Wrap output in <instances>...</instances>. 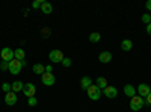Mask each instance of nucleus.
Returning <instances> with one entry per match:
<instances>
[{"mask_svg":"<svg viewBox=\"0 0 151 112\" xmlns=\"http://www.w3.org/2000/svg\"><path fill=\"white\" fill-rule=\"evenodd\" d=\"M144 105H145V100H144V97H141V95H134V97L130 98V109L134 111V112L141 111Z\"/></svg>","mask_w":151,"mask_h":112,"instance_id":"obj_1","label":"nucleus"},{"mask_svg":"<svg viewBox=\"0 0 151 112\" xmlns=\"http://www.w3.org/2000/svg\"><path fill=\"white\" fill-rule=\"evenodd\" d=\"M88 95H89L91 100H100V97H101V90L98 88L97 85H91L89 88H88Z\"/></svg>","mask_w":151,"mask_h":112,"instance_id":"obj_2","label":"nucleus"},{"mask_svg":"<svg viewBox=\"0 0 151 112\" xmlns=\"http://www.w3.org/2000/svg\"><path fill=\"white\" fill-rule=\"evenodd\" d=\"M21 68H23V65H21V61H18V59H12L11 62H9V73L11 74H14V76H15V74H18L20 71H21Z\"/></svg>","mask_w":151,"mask_h":112,"instance_id":"obj_3","label":"nucleus"},{"mask_svg":"<svg viewBox=\"0 0 151 112\" xmlns=\"http://www.w3.org/2000/svg\"><path fill=\"white\" fill-rule=\"evenodd\" d=\"M0 56H2V61H6V62H11L12 59L15 58L14 50H12V48H9V47H3L2 52H0Z\"/></svg>","mask_w":151,"mask_h":112,"instance_id":"obj_4","label":"nucleus"},{"mask_svg":"<svg viewBox=\"0 0 151 112\" xmlns=\"http://www.w3.org/2000/svg\"><path fill=\"white\" fill-rule=\"evenodd\" d=\"M48 59L52 61V62H62L64 61V53H62L60 50H58V48H55V50H52L48 53Z\"/></svg>","mask_w":151,"mask_h":112,"instance_id":"obj_5","label":"nucleus"},{"mask_svg":"<svg viewBox=\"0 0 151 112\" xmlns=\"http://www.w3.org/2000/svg\"><path fill=\"white\" fill-rule=\"evenodd\" d=\"M41 82H42V85H45V86H52V85H55L56 77L53 76V73H44L42 76H41Z\"/></svg>","mask_w":151,"mask_h":112,"instance_id":"obj_6","label":"nucleus"},{"mask_svg":"<svg viewBox=\"0 0 151 112\" xmlns=\"http://www.w3.org/2000/svg\"><path fill=\"white\" fill-rule=\"evenodd\" d=\"M23 92L27 98L30 97H35V92H36V86L33 83H24V88H23Z\"/></svg>","mask_w":151,"mask_h":112,"instance_id":"obj_7","label":"nucleus"},{"mask_svg":"<svg viewBox=\"0 0 151 112\" xmlns=\"http://www.w3.org/2000/svg\"><path fill=\"white\" fill-rule=\"evenodd\" d=\"M103 94L107 98H116L118 97V90L115 88V86H112V85H107L106 88L103 90Z\"/></svg>","mask_w":151,"mask_h":112,"instance_id":"obj_8","label":"nucleus"},{"mask_svg":"<svg viewBox=\"0 0 151 112\" xmlns=\"http://www.w3.org/2000/svg\"><path fill=\"white\" fill-rule=\"evenodd\" d=\"M150 92H151V88H150L148 83H141V85H137V95L147 97Z\"/></svg>","mask_w":151,"mask_h":112,"instance_id":"obj_9","label":"nucleus"},{"mask_svg":"<svg viewBox=\"0 0 151 112\" xmlns=\"http://www.w3.org/2000/svg\"><path fill=\"white\" fill-rule=\"evenodd\" d=\"M17 100H18V97H17V94H15L14 91H11V92H8V94L5 95V103H6L8 106H14V105L17 103Z\"/></svg>","mask_w":151,"mask_h":112,"instance_id":"obj_10","label":"nucleus"},{"mask_svg":"<svg viewBox=\"0 0 151 112\" xmlns=\"http://www.w3.org/2000/svg\"><path fill=\"white\" fill-rule=\"evenodd\" d=\"M98 61L101 62V64H107V62L112 61V53L110 52H101L98 55Z\"/></svg>","mask_w":151,"mask_h":112,"instance_id":"obj_11","label":"nucleus"},{"mask_svg":"<svg viewBox=\"0 0 151 112\" xmlns=\"http://www.w3.org/2000/svg\"><path fill=\"white\" fill-rule=\"evenodd\" d=\"M92 85V79L89 77V76H83L82 79H80V86H82V90H85V91H88V88Z\"/></svg>","mask_w":151,"mask_h":112,"instance_id":"obj_12","label":"nucleus"},{"mask_svg":"<svg viewBox=\"0 0 151 112\" xmlns=\"http://www.w3.org/2000/svg\"><path fill=\"white\" fill-rule=\"evenodd\" d=\"M124 94L132 98V97L136 95V88H134L133 85H124Z\"/></svg>","mask_w":151,"mask_h":112,"instance_id":"obj_13","label":"nucleus"},{"mask_svg":"<svg viewBox=\"0 0 151 112\" xmlns=\"http://www.w3.org/2000/svg\"><path fill=\"white\" fill-rule=\"evenodd\" d=\"M41 12H42V14H45V15L52 14V12H53V6H52V3H50V2H44L42 6H41Z\"/></svg>","mask_w":151,"mask_h":112,"instance_id":"obj_14","label":"nucleus"},{"mask_svg":"<svg viewBox=\"0 0 151 112\" xmlns=\"http://www.w3.org/2000/svg\"><path fill=\"white\" fill-rule=\"evenodd\" d=\"M11 86H12V91H14V92L17 94L18 91H23L24 83H23L21 80H15V82H12V83H11Z\"/></svg>","mask_w":151,"mask_h":112,"instance_id":"obj_15","label":"nucleus"},{"mask_svg":"<svg viewBox=\"0 0 151 112\" xmlns=\"http://www.w3.org/2000/svg\"><path fill=\"white\" fill-rule=\"evenodd\" d=\"M121 48L124 52H130L132 48H133V43H132V40H124L122 43H121Z\"/></svg>","mask_w":151,"mask_h":112,"instance_id":"obj_16","label":"nucleus"},{"mask_svg":"<svg viewBox=\"0 0 151 112\" xmlns=\"http://www.w3.org/2000/svg\"><path fill=\"white\" fill-rule=\"evenodd\" d=\"M32 70H33V73L35 74H42L45 73V65H42V64H35L33 67H32Z\"/></svg>","mask_w":151,"mask_h":112,"instance_id":"obj_17","label":"nucleus"},{"mask_svg":"<svg viewBox=\"0 0 151 112\" xmlns=\"http://www.w3.org/2000/svg\"><path fill=\"white\" fill-rule=\"evenodd\" d=\"M97 86L100 90H104L106 86H107V79L106 77H101V76H98L97 77Z\"/></svg>","mask_w":151,"mask_h":112,"instance_id":"obj_18","label":"nucleus"},{"mask_svg":"<svg viewBox=\"0 0 151 112\" xmlns=\"http://www.w3.org/2000/svg\"><path fill=\"white\" fill-rule=\"evenodd\" d=\"M14 55H15V59H18V61H24V59H26V53H24L23 48H17V50L14 52Z\"/></svg>","mask_w":151,"mask_h":112,"instance_id":"obj_19","label":"nucleus"},{"mask_svg":"<svg viewBox=\"0 0 151 112\" xmlns=\"http://www.w3.org/2000/svg\"><path fill=\"white\" fill-rule=\"evenodd\" d=\"M100 40H101V35H100L98 32H92V33L89 35V41H91V43H98Z\"/></svg>","mask_w":151,"mask_h":112,"instance_id":"obj_20","label":"nucleus"},{"mask_svg":"<svg viewBox=\"0 0 151 112\" xmlns=\"http://www.w3.org/2000/svg\"><path fill=\"white\" fill-rule=\"evenodd\" d=\"M2 90L8 94V92H11L12 91V86H11V83H8V82H3V85H2Z\"/></svg>","mask_w":151,"mask_h":112,"instance_id":"obj_21","label":"nucleus"},{"mask_svg":"<svg viewBox=\"0 0 151 112\" xmlns=\"http://www.w3.org/2000/svg\"><path fill=\"white\" fill-rule=\"evenodd\" d=\"M0 70H9V62H6V61H2L0 62Z\"/></svg>","mask_w":151,"mask_h":112,"instance_id":"obj_22","label":"nucleus"},{"mask_svg":"<svg viewBox=\"0 0 151 112\" xmlns=\"http://www.w3.org/2000/svg\"><path fill=\"white\" fill-rule=\"evenodd\" d=\"M36 103H38L36 97H30V98H27V105H29V106H36Z\"/></svg>","mask_w":151,"mask_h":112,"instance_id":"obj_23","label":"nucleus"},{"mask_svg":"<svg viewBox=\"0 0 151 112\" xmlns=\"http://www.w3.org/2000/svg\"><path fill=\"white\" fill-rule=\"evenodd\" d=\"M42 3H44V0H35V2L32 3V8H40V6H42Z\"/></svg>","mask_w":151,"mask_h":112,"instance_id":"obj_24","label":"nucleus"},{"mask_svg":"<svg viewBox=\"0 0 151 112\" xmlns=\"http://www.w3.org/2000/svg\"><path fill=\"white\" fill-rule=\"evenodd\" d=\"M142 21H144L145 24L151 23V15H148V14H144V15H142Z\"/></svg>","mask_w":151,"mask_h":112,"instance_id":"obj_25","label":"nucleus"},{"mask_svg":"<svg viewBox=\"0 0 151 112\" xmlns=\"http://www.w3.org/2000/svg\"><path fill=\"white\" fill-rule=\"evenodd\" d=\"M62 64H64V67H71V59L70 58H64Z\"/></svg>","mask_w":151,"mask_h":112,"instance_id":"obj_26","label":"nucleus"},{"mask_svg":"<svg viewBox=\"0 0 151 112\" xmlns=\"http://www.w3.org/2000/svg\"><path fill=\"white\" fill-rule=\"evenodd\" d=\"M144 100H145V105H151V92H150V94L144 98Z\"/></svg>","mask_w":151,"mask_h":112,"instance_id":"obj_27","label":"nucleus"},{"mask_svg":"<svg viewBox=\"0 0 151 112\" xmlns=\"http://www.w3.org/2000/svg\"><path fill=\"white\" fill-rule=\"evenodd\" d=\"M145 29H147V33L151 36V23H148V24H147V27H145Z\"/></svg>","mask_w":151,"mask_h":112,"instance_id":"obj_28","label":"nucleus"},{"mask_svg":"<svg viewBox=\"0 0 151 112\" xmlns=\"http://www.w3.org/2000/svg\"><path fill=\"white\" fill-rule=\"evenodd\" d=\"M45 73H53V68H52V65H45Z\"/></svg>","mask_w":151,"mask_h":112,"instance_id":"obj_29","label":"nucleus"},{"mask_svg":"<svg viewBox=\"0 0 151 112\" xmlns=\"http://www.w3.org/2000/svg\"><path fill=\"white\" fill-rule=\"evenodd\" d=\"M145 8H147L148 11H151V0H148V2L145 3Z\"/></svg>","mask_w":151,"mask_h":112,"instance_id":"obj_30","label":"nucleus"}]
</instances>
